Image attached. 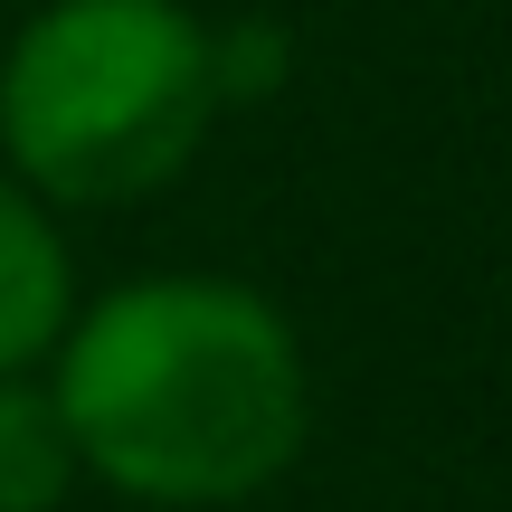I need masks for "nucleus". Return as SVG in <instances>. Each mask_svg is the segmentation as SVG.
Returning a JSON list of instances; mask_svg holds the SVG:
<instances>
[{"label":"nucleus","mask_w":512,"mask_h":512,"mask_svg":"<svg viewBox=\"0 0 512 512\" xmlns=\"http://www.w3.org/2000/svg\"><path fill=\"white\" fill-rule=\"evenodd\" d=\"M209 124V19L181 0H48L0 57V152L38 200H143L190 171Z\"/></svg>","instance_id":"obj_2"},{"label":"nucleus","mask_w":512,"mask_h":512,"mask_svg":"<svg viewBox=\"0 0 512 512\" xmlns=\"http://www.w3.org/2000/svg\"><path fill=\"white\" fill-rule=\"evenodd\" d=\"M209 67H219V105H266L294 67V38L275 19H228L209 29Z\"/></svg>","instance_id":"obj_5"},{"label":"nucleus","mask_w":512,"mask_h":512,"mask_svg":"<svg viewBox=\"0 0 512 512\" xmlns=\"http://www.w3.org/2000/svg\"><path fill=\"white\" fill-rule=\"evenodd\" d=\"M76 475L86 465H76V437L57 418V399L29 370H0V512H57Z\"/></svg>","instance_id":"obj_4"},{"label":"nucleus","mask_w":512,"mask_h":512,"mask_svg":"<svg viewBox=\"0 0 512 512\" xmlns=\"http://www.w3.org/2000/svg\"><path fill=\"white\" fill-rule=\"evenodd\" d=\"M48 361L76 465L124 503H256L313 437L304 342L256 285L228 275H133L57 332Z\"/></svg>","instance_id":"obj_1"},{"label":"nucleus","mask_w":512,"mask_h":512,"mask_svg":"<svg viewBox=\"0 0 512 512\" xmlns=\"http://www.w3.org/2000/svg\"><path fill=\"white\" fill-rule=\"evenodd\" d=\"M76 323V266L48 200L19 171H0V370H38L57 332Z\"/></svg>","instance_id":"obj_3"}]
</instances>
